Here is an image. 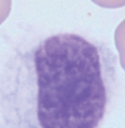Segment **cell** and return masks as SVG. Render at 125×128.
I'll list each match as a JSON object with an SVG mask.
<instances>
[{"label": "cell", "instance_id": "obj_1", "mask_svg": "<svg viewBox=\"0 0 125 128\" xmlns=\"http://www.w3.org/2000/svg\"><path fill=\"white\" fill-rule=\"evenodd\" d=\"M115 82L116 58L105 46L49 36L3 74V121L6 128H99Z\"/></svg>", "mask_w": 125, "mask_h": 128}, {"label": "cell", "instance_id": "obj_4", "mask_svg": "<svg viewBox=\"0 0 125 128\" xmlns=\"http://www.w3.org/2000/svg\"><path fill=\"white\" fill-rule=\"evenodd\" d=\"M12 8V0H0V25L9 17Z\"/></svg>", "mask_w": 125, "mask_h": 128}, {"label": "cell", "instance_id": "obj_2", "mask_svg": "<svg viewBox=\"0 0 125 128\" xmlns=\"http://www.w3.org/2000/svg\"><path fill=\"white\" fill-rule=\"evenodd\" d=\"M114 42L119 54L121 66L125 70V20L122 22L116 28Z\"/></svg>", "mask_w": 125, "mask_h": 128}, {"label": "cell", "instance_id": "obj_3", "mask_svg": "<svg viewBox=\"0 0 125 128\" xmlns=\"http://www.w3.org/2000/svg\"><path fill=\"white\" fill-rule=\"evenodd\" d=\"M98 6L104 8H119L125 6V0H91Z\"/></svg>", "mask_w": 125, "mask_h": 128}]
</instances>
